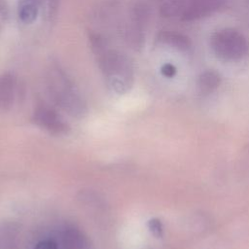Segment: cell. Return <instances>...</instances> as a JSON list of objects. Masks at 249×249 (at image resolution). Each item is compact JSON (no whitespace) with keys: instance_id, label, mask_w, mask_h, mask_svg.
Returning <instances> with one entry per match:
<instances>
[{"instance_id":"1","label":"cell","mask_w":249,"mask_h":249,"mask_svg":"<svg viewBox=\"0 0 249 249\" xmlns=\"http://www.w3.org/2000/svg\"><path fill=\"white\" fill-rule=\"evenodd\" d=\"M95 53L107 87L118 94L127 92L134 80V69L130 58L120 51L106 47Z\"/></svg>"},{"instance_id":"2","label":"cell","mask_w":249,"mask_h":249,"mask_svg":"<svg viewBox=\"0 0 249 249\" xmlns=\"http://www.w3.org/2000/svg\"><path fill=\"white\" fill-rule=\"evenodd\" d=\"M46 85L51 98L65 112L81 117L86 112V103L73 81L57 64L47 70Z\"/></svg>"},{"instance_id":"3","label":"cell","mask_w":249,"mask_h":249,"mask_svg":"<svg viewBox=\"0 0 249 249\" xmlns=\"http://www.w3.org/2000/svg\"><path fill=\"white\" fill-rule=\"evenodd\" d=\"M210 47L217 57L226 61H236L249 53L247 39L232 28H224L214 32L210 38Z\"/></svg>"},{"instance_id":"4","label":"cell","mask_w":249,"mask_h":249,"mask_svg":"<svg viewBox=\"0 0 249 249\" xmlns=\"http://www.w3.org/2000/svg\"><path fill=\"white\" fill-rule=\"evenodd\" d=\"M224 3L225 0H170L162 5L161 13L167 18L191 21L213 14Z\"/></svg>"},{"instance_id":"5","label":"cell","mask_w":249,"mask_h":249,"mask_svg":"<svg viewBox=\"0 0 249 249\" xmlns=\"http://www.w3.org/2000/svg\"><path fill=\"white\" fill-rule=\"evenodd\" d=\"M33 120L37 125L53 134H62L69 130V125L63 118L47 105H40L35 109Z\"/></svg>"},{"instance_id":"6","label":"cell","mask_w":249,"mask_h":249,"mask_svg":"<svg viewBox=\"0 0 249 249\" xmlns=\"http://www.w3.org/2000/svg\"><path fill=\"white\" fill-rule=\"evenodd\" d=\"M16 80L10 73L0 76V110L8 111L15 100Z\"/></svg>"},{"instance_id":"7","label":"cell","mask_w":249,"mask_h":249,"mask_svg":"<svg viewBox=\"0 0 249 249\" xmlns=\"http://www.w3.org/2000/svg\"><path fill=\"white\" fill-rule=\"evenodd\" d=\"M157 41L179 51H188L192 47V42L189 37L175 31L160 32L157 36Z\"/></svg>"},{"instance_id":"8","label":"cell","mask_w":249,"mask_h":249,"mask_svg":"<svg viewBox=\"0 0 249 249\" xmlns=\"http://www.w3.org/2000/svg\"><path fill=\"white\" fill-rule=\"evenodd\" d=\"M42 7V0H18V16L23 23L33 22Z\"/></svg>"},{"instance_id":"9","label":"cell","mask_w":249,"mask_h":249,"mask_svg":"<svg viewBox=\"0 0 249 249\" xmlns=\"http://www.w3.org/2000/svg\"><path fill=\"white\" fill-rule=\"evenodd\" d=\"M221 83L220 75L213 71L207 70L200 74L197 80V87L202 93H209L216 89Z\"/></svg>"},{"instance_id":"10","label":"cell","mask_w":249,"mask_h":249,"mask_svg":"<svg viewBox=\"0 0 249 249\" xmlns=\"http://www.w3.org/2000/svg\"><path fill=\"white\" fill-rule=\"evenodd\" d=\"M18 231L13 225L0 226V249H18Z\"/></svg>"},{"instance_id":"11","label":"cell","mask_w":249,"mask_h":249,"mask_svg":"<svg viewBox=\"0 0 249 249\" xmlns=\"http://www.w3.org/2000/svg\"><path fill=\"white\" fill-rule=\"evenodd\" d=\"M33 249H59V243L56 239L48 237L38 241Z\"/></svg>"},{"instance_id":"12","label":"cell","mask_w":249,"mask_h":249,"mask_svg":"<svg viewBox=\"0 0 249 249\" xmlns=\"http://www.w3.org/2000/svg\"><path fill=\"white\" fill-rule=\"evenodd\" d=\"M148 228L150 230V231L156 236V237H160L163 233V227L162 224L160 222V220H159L158 218H153L151 220H149L148 222Z\"/></svg>"},{"instance_id":"13","label":"cell","mask_w":249,"mask_h":249,"mask_svg":"<svg viewBox=\"0 0 249 249\" xmlns=\"http://www.w3.org/2000/svg\"><path fill=\"white\" fill-rule=\"evenodd\" d=\"M9 18V8L6 0H0V30L6 25Z\"/></svg>"},{"instance_id":"14","label":"cell","mask_w":249,"mask_h":249,"mask_svg":"<svg viewBox=\"0 0 249 249\" xmlns=\"http://www.w3.org/2000/svg\"><path fill=\"white\" fill-rule=\"evenodd\" d=\"M59 0H42V6H45V10L48 17H53L57 9Z\"/></svg>"},{"instance_id":"15","label":"cell","mask_w":249,"mask_h":249,"mask_svg":"<svg viewBox=\"0 0 249 249\" xmlns=\"http://www.w3.org/2000/svg\"><path fill=\"white\" fill-rule=\"evenodd\" d=\"M161 73L166 77H172L176 73V68L171 64H165L161 68Z\"/></svg>"}]
</instances>
